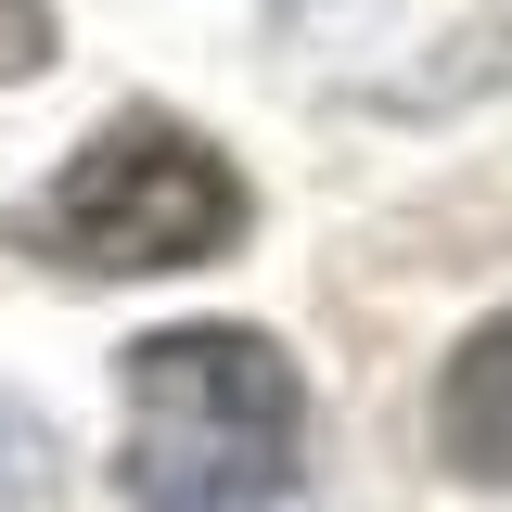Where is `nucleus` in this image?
Masks as SVG:
<instances>
[{
  "mask_svg": "<svg viewBox=\"0 0 512 512\" xmlns=\"http://www.w3.org/2000/svg\"><path fill=\"white\" fill-rule=\"evenodd\" d=\"M436 448L474 474V487H500L512 500V320H487L436 384Z\"/></svg>",
  "mask_w": 512,
  "mask_h": 512,
  "instance_id": "obj_3",
  "label": "nucleus"
},
{
  "mask_svg": "<svg viewBox=\"0 0 512 512\" xmlns=\"http://www.w3.org/2000/svg\"><path fill=\"white\" fill-rule=\"evenodd\" d=\"M244 231V180L180 116H103L39 192V256L64 269H205Z\"/></svg>",
  "mask_w": 512,
  "mask_h": 512,
  "instance_id": "obj_2",
  "label": "nucleus"
},
{
  "mask_svg": "<svg viewBox=\"0 0 512 512\" xmlns=\"http://www.w3.org/2000/svg\"><path fill=\"white\" fill-rule=\"evenodd\" d=\"M295 436H308V384L269 333L231 320H180L154 346H128V500L141 512H269L295 487Z\"/></svg>",
  "mask_w": 512,
  "mask_h": 512,
  "instance_id": "obj_1",
  "label": "nucleus"
},
{
  "mask_svg": "<svg viewBox=\"0 0 512 512\" xmlns=\"http://www.w3.org/2000/svg\"><path fill=\"white\" fill-rule=\"evenodd\" d=\"M52 64V0H0V77H39Z\"/></svg>",
  "mask_w": 512,
  "mask_h": 512,
  "instance_id": "obj_4",
  "label": "nucleus"
}]
</instances>
